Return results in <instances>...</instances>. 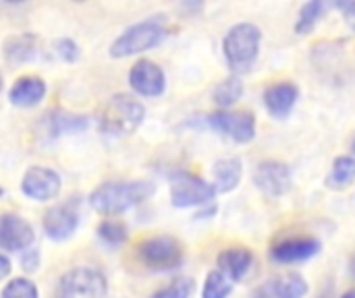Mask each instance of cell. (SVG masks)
<instances>
[{"instance_id": "1", "label": "cell", "mask_w": 355, "mask_h": 298, "mask_svg": "<svg viewBox=\"0 0 355 298\" xmlns=\"http://www.w3.org/2000/svg\"><path fill=\"white\" fill-rule=\"evenodd\" d=\"M152 193L154 185L148 180H108L92 191L89 205L104 216H116L139 205Z\"/></svg>"}, {"instance_id": "22", "label": "cell", "mask_w": 355, "mask_h": 298, "mask_svg": "<svg viewBox=\"0 0 355 298\" xmlns=\"http://www.w3.org/2000/svg\"><path fill=\"white\" fill-rule=\"evenodd\" d=\"M241 95H243V83H241V79H239L237 75L227 77V79L220 81V83L214 87V91H212L214 104H218L223 110H227V108H231L233 104H237V102L241 100Z\"/></svg>"}, {"instance_id": "15", "label": "cell", "mask_w": 355, "mask_h": 298, "mask_svg": "<svg viewBox=\"0 0 355 298\" xmlns=\"http://www.w3.org/2000/svg\"><path fill=\"white\" fill-rule=\"evenodd\" d=\"M297 97H300V89L291 81H279V83H272L270 87H266L264 106L268 108V112L275 118H285L293 110Z\"/></svg>"}, {"instance_id": "13", "label": "cell", "mask_w": 355, "mask_h": 298, "mask_svg": "<svg viewBox=\"0 0 355 298\" xmlns=\"http://www.w3.org/2000/svg\"><path fill=\"white\" fill-rule=\"evenodd\" d=\"M44 230L52 241H67L79 226V214L73 205H54L44 214Z\"/></svg>"}, {"instance_id": "24", "label": "cell", "mask_w": 355, "mask_h": 298, "mask_svg": "<svg viewBox=\"0 0 355 298\" xmlns=\"http://www.w3.org/2000/svg\"><path fill=\"white\" fill-rule=\"evenodd\" d=\"M231 292H233V280L225 272L220 270L208 272L202 288V298H229Z\"/></svg>"}, {"instance_id": "25", "label": "cell", "mask_w": 355, "mask_h": 298, "mask_svg": "<svg viewBox=\"0 0 355 298\" xmlns=\"http://www.w3.org/2000/svg\"><path fill=\"white\" fill-rule=\"evenodd\" d=\"M324 8H327V4L320 2V0L306 2L300 8V17H297V23H295V33H310L314 29V25L318 23V19L322 17Z\"/></svg>"}, {"instance_id": "23", "label": "cell", "mask_w": 355, "mask_h": 298, "mask_svg": "<svg viewBox=\"0 0 355 298\" xmlns=\"http://www.w3.org/2000/svg\"><path fill=\"white\" fill-rule=\"evenodd\" d=\"M87 127V118L79 116V114H71V112H52L48 114V131H52L54 135H62V133H77L81 129Z\"/></svg>"}, {"instance_id": "8", "label": "cell", "mask_w": 355, "mask_h": 298, "mask_svg": "<svg viewBox=\"0 0 355 298\" xmlns=\"http://www.w3.org/2000/svg\"><path fill=\"white\" fill-rule=\"evenodd\" d=\"M208 124L237 143H248L256 135V116L245 110L212 112V114H208Z\"/></svg>"}, {"instance_id": "11", "label": "cell", "mask_w": 355, "mask_h": 298, "mask_svg": "<svg viewBox=\"0 0 355 298\" xmlns=\"http://www.w3.org/2000/svg\"><path fill=\"white\" fill-rule=\"evenodd\" d=\"M129 85L139 95L158 97V95H162L164 87H166V77H164L162 68L156 62H152L148 58H141L129 71Z\"/></svg>"}, {"instance_id": "3", "label": "cell", "mask_w": 355, "mask_h": 298, "mask_svg": "<svg viewBox=\"0 0 355 298\" xmlns=\"http://www.w3.org/2000/svg\"><path fill=\"white\" fill-rule=\"evenodd\" d=\"M146 108L129 93L112 95L100 112V127L104 133L114 137L131 135L144 120Z\"/></svg>"}, {"instance_id": "36", "label": "cell", "mask_w": 355, "mask_h": 298, "mask_svg": "<svg viewBox=\"0 0 355 298\" xmlns=\"http://www.w3.org/2000/svg\"><path fill=\"white\" fill-rule=\"evenodd\" d=\"M354 147H355V145H354Z\"/></svg>"}, {"instance_id": "20", "label": "cell", "mask_w": 355, "mask_h": 298, "mask_svg": "<svg viewBox=\"0 0 355 298\" xmlns=\"http://www.w3.org/2000/svg\"><path fill=\"white\" fill-rule=\"evenodd\" d=\"M277 298H304L308 295V282L297 272H287L264 282Z\"/></svg>"}, {"instance_id": "27", "label": "cell", "mask_w": 355, "mask_h": 298, "mask_svg": "<svg viewBox=\"0 0 355 298\" xmlns=\"http://www.w3.org/2000/svg\"><path fill=\"white\" fill-rule=\"evenodd\" d=\"M0 298H40V292H37V286L29 282L27 278H15L6 282Z\"/></svg>"}, {"instance_id": "31", "label": "cell", "mask_w": 355, "mask_h": 298, "mask_svg": "<svg viewBox=\"0 0 355 298\" xmlns=\"http://www.w3.org/2000/svg\"><path fill=\"white\" fill-rule=\"evenodd\" d=\"M335 6L343 12V17H345L347 25H349V27L355 31V2H337Z\"/></svg>"}, {"instance_id": "26", "label": "cell", "mask_w": 355, "mask_h": 298, "mask_svg": "<svg viewBox=\"0 0 355 298\" xmlns=\"http://www.w3.org/2000/svg\"><path fill=\"white\" fill-rule=\"evenodd\" d=\"M98 236L106 243V245H123L129 236V230L123 222L119 220H104L98 226Z\"/></svg>"}, {"instance_id": "12", "label": "cell", "mask_w": 355, "mask_h": 298, "mask_svg": "<svg viewBox=\"0 0 355 298\" xmlns=\"http://www.w3.org/2000/svg\"><path fill=\"white\" fill-rule=\"evenodd\" d=\"M35 241L33 226L23 220L21 216L15 214H4L0 222V245L4 253H17V251H27L31 249Z\"/></svg>"}, {"instance_id": "9", "label": "cell", "mask_w": 355, "mask_h": 298, "mask_svg": "<svg viewBox=\"0 0 355 298\" xmlns=\"http://www.w3.org/2000/svg\"><path fill=\"white\" fill-rule=\"evenodd\" d=\"M62 180L56 170L44 168V166H33L23 174L21 180V191L35 201H50L60 193Z\"/></svg>"}, {"instance_id": "14", "label": "cell", "mask_w": 355, "mask_h": 298, "mask_svg": "<svg viewBox=\"0 0 355 298\" xmlns=\"http://www.w3.org/2000/svg\"><path fill=\"white\" fill-rule=\"evenodd\" d=\"M320 251V243L310 236L285 239L272 247V259L279 263H297L314 257Z\"/></svg>"}, {"instance_id": "30", "label": "cell", "mask_w": 355, "mask_h": 298, "mask_svg": "<svg viewBox=\"0 0 355 298\" xmlns=\"http://www.w3.org/2000/svg\"><path fill=\"white\" fill-rule=\"evenodd\" d=\"M21 268H23L27 274H33V272L40 268V251H37V249H27V251L23 253Z\"/></svg>"}, {"instance_id": "35", "label": "cell", "mask_w": 355, "mask_h": 298, "mask_svg": "<svg viewBox=\"0 0 355 298\" xmlns=\"http://www.w3.org/2000/svg\"><path fill=\"white\" fill-rule=\"evenodd\" d=\"M349 268H352V272H354V274H355V257H354V259H352V266H349Z\"/></svg>"}, {"instance_id": "21", "label": "cell", "mask_w": 355, "mask_h": 298, "mask_svg": "<svg viewBox=\"0 0 355 298\" xmlns=\"http://www.w3.org/2000/svg\"><path fill=\"white\" fill-rule=\"evenodd\" d=\"M355 183V158L354 156H339L333 162V168L327 176V185L329 189L335 191H343L347 187H352Z\"/></svg>"}, {"instance_id": "28", "label": "cell", "mask_w": 355, "mask_h": 298, "mask_svg": "<svg viewBox=\"0 0 355 298\" xmlns=\"http://www.w3.org/2000/svg\"><path fill=\"white\" fill-rule=\"evenodd\" d=\"M193 295V280L191 278H177L168 286L156 290L150 298H191Z\"/></svg>"}, {"instance_id": "29", "label": "cell", "mask_w": 355, "mask_h": 298, "mask_svg": "<svg viewBox=\"0 0 355 298\" xmlns=\"http://www.w3.org/2000/svg\"><path fill=\"white\" fill-rule=\"evenodd\" d=\"M54 54L64 62H75L79 58V46L71 37H60L54 41Z\"/></svg>"}, {"instance_id": "33", "label": "cell", "mask_w": 355, "mask_h": 298, "mask_svg": "<svg viewBox=\"0 0 355 298\" xmlns=\"http://www.w3.org/2000/svg\"><path fill=\"white\" fill-rule=\"evenodd\" d=\"M254 298H277L272 292H270V288L266 286V284H262V286H258L256 288V292H254Z\"/></svg>"}, {"instance_id": "19", "label": "cell", "mask_w": 355, "mask_h": 298, "mask_svg": "<svg viewBox=\"0 0 355 298\" xmlns=\"http://www.w3.org/2000/svg\"><path fill=\"white\" fill-rule=\"evenodd\" d=\"M241 176H243V164L239 158H220L214 162L212 178H214V187L218 193H229L237 189V185L241 183Z\"/></svg>"}, {"instance_id": "34", "label": "cell", "mask_w": 355, "mask_h": 298, "mask_svg": "<svg viewBox=\"0 0 355 298\" xmlns=\"http://www.w3.org/2000/svg\"><path fill=\"white\" fill-rule=\"evenodd\" d=\"M341 298H355V290H349V292H345Z\"/></svg>"}, {"instance_id": "6", "label": "cell", "mask_w": 355, "mask_h": 298, "mask_svg": "<svg viewBox=\"0 0 355 298\" xmlns=\"http://www.w3.org/2000/svg\"><path fill=\"white\" fill-rule=\"evenodd\" d=\"M216 193L214 185L189 172H177L171 178V203L175 207H202L210 203Z\"/></svg>"}, {"instance_id": "2", "label": "cell", "mask_w": 355, "mask_h": 298, "mask_svg": "<svg viewBox=\"0 0 355 298\" xmlns=\"http://www.w3.org/2000/svg\"><path fill=\"white\" fill-rule=\"evenodd\" d=\"M260 41H262V31L254 23H237L227 31L223 39V50L235 75L245 73L254 66L260 52Z\"/></svg>"}, {"instance_id": "5", "label": "cell", "mask_w": 355, "mask_h": 298, "mask_svg": "<svg viewBox=\"0 0 355 298\" xmlns=\"http://www.w3.org/2000/svg\"><path fill=\"white\" fill-rule=\"evenodd\" d=\"M106 280L98 270L75 268L69 270L56 286L54 298H104Z\"/></svg>"}, {"instance_id": "4", "label": "cell", "mask_w": 355, "mask_h": 298, "mask_svg": "<svg viewBox=\"0 0 355 298\" xmlns=\"http://www.w3.org/2000/svg\"><path fill=\"white\" fill-rule=\"evenodd\" d=\"M166 37V27L160 17H152L127 27L112 44L110 56L112 58H127L133 54H141L150 48H156Z\"/></svg>"}, {"instance_id": "7", "label": "cell", "mask_w": 355, "mask_h": 298, "mask_svg": "<svg viewBox=\"0 0 355 298\" xmlns=\"http://www.w3.org/2000/svg\"><path fill=\"white\" fill-rule=\"evenodd\" d=\"M139 257L146 266L156 270H173L183 261V247L177 239L160 234L139 243Z\"/></svg>"}, {"instance_id": "18", "label": "cell", "mask_w": 355, "mask_h": 298, "mask_svg": "<svg viewBox=\"0 0 355 298\" xmlns=\"http://www.w3.org/2000/svg\"><path fill=\"white\" fill-rule=\"evenodd\" d=\"M37 54V37L33 33L12 35L4 41V58L10 66L25 64Z\"/></svg>"}, {"instance_id": "16", "label": "cell", "mask_w": 355, "mask_h": 298, "mask_svg": "<svg viewBox=\"0 0 355 298\" xmlns=\"http://www.w3.org/2000/svg\"><path fill=\"white\" fill-rule=\"evenodd\" d=\"M44 95H46V83L37 75H23L8 89L10 104L21 106V108H31V106L40 104L44 100Z\"/></svg>"}, {"instance_id": "17", "label": "cell", "mask_w": 355, "mask_h": 298, "mask_svg": "<svg viewBox=\"0 0 355 298\" xmlns=\"http://www.w3.org/2000/svg\"><path fill=\"white\" fill-rule=\"evenodd\" d=\"M252 263H254V255L245 247H231L218 255V270L225 272L233 282L243 280L252 270Z\"/></svg>"}, {"instance_id": "32", "label": "cell", "mask_w": 355, "mask_h": 298, "mask_svg": "<svg viewBox=\"0 0 355 298\" xmlns=\"http://www.w3.org/2000/svg\"><path fill=\"white\" fill-rule=\"evenodd\" d=\"M8 274H10V259L6 253H2L0 255V278H8Z\"/></svg>"}, {"instance_id": "10", "label": "cell", "mask_w": 355, "mask_h": 298, "mask_svg": "<svg viewBox=\"0 0 355 298\" xmlns=\"http://www.w3.org/2000/svg\"><path fill=\"white\" fill-rule=\"evenodd\" d=\"M254 183L256 187L268 195V197H281L291 189V170L283 162L277 160H266L260 162L254 170Z\"/></svg>"}]
</instances>
